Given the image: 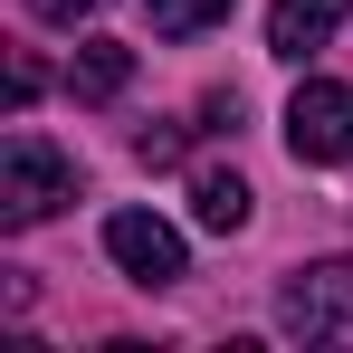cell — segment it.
I'll return each mask as SVG.
<instances>
[{
    "label": "cell",
    "instance_id": "obj_1",
    "mask_svg": "<svg viewBox=\"0 0 353 353\" xmlns=\"http://www.w3.org/2000/svg\"><path fill=\"white\" fill-rule=\"evenodd\" d=\"M58 201H77V163L39 134H10L0 143V230H39Z\"/></svg>",
    "mask_w": 353,
    "mask_h": 353
},
{
    "label": "cell",
    "instance_id": "obj_2",
    "mask_svg": "<svg viewBox=\"0 0 353 353\" xmlns=\"http://www.w3.org/2000/svg\"><path fill=\"white\" fill-rule=\"evenodd\" d=\"M277 325L296 344H353V258H315L277 287Z\"/></svg>",
    "mask_w": 353,
    "mask_h": 353
},
{
    "label": "cell",
    "instance_id": "obj_3",
    "mask_svg": "<svg viewBox=\"0 0 353 353\" xmlns=\"http://www.w3.org/2000/svg\"><path fill=\"white\" fill-rule=\"evenodd\" d=\"M287 153L296 163H353V86H334V77H305V86H296Z\"/></svg>",
    "mask_w": 353,
    "mask_h": 353
},
{
    "label": "cell",
    "instance_id": "obj_4",
    "mask_svg": "<svg viewBox=\"0 0 353 353\" xmlns=\"http://www.w3.org/2000/svg\"><path fill=\"white\" fill-rule=\"evenodd\" d=\"M105 258H115L134 287H172L181 277V230L153 220V210H115V220H105Z\"/></svg>",
    "mask_w": 353,
    "mask_h": 353
},
{
    "label": "cell",
    "instance_id": "obj_5",
    "mask_svg": "<svg viewBox=\"0 0 353 353\" xmlns=\"http://www.w3.org/2000/svg\"><path fill=\"white\" fill-rule=\"evenodd\" d=\"M344 10H353V0H268V58H296V67H305L334 29H344Z\"/></svg>",
    "mask_w": 353,
    "mask_h": 353
},
{
    "label": "cell",
    "instance_id": "obj_6",
    "mask_svg": "<svg viewBox=\"0 0 353 353\" xmlns=\"http://www.w3.org/2000/svg\"><path fill=\"white\" fill-rule=\"evenodd\" d=\"M124 77H134V48H115V39H86V48H77V67H67V86H77L86 105H115Z\"/></svg>",
    "mask_w": 353,
    "mask_h": 353
},
{
    "label": "cell",
    "instance_id": "obj_7",
    "mask_svg": "<svg viewBox=\"0 0 353 353\" xmlns=\"http://www.w3.org/2000/svg\"><path fill=\"white\" fill-rule=\"evenodd\" d=\"M191 220H201V230H248V181L239 172H191Z\"/></svg>",
    "mask_w": 353,
    "mask_h": 353
},
{
    "label": "cell",
    "instance_id": "obj_8",
    "mask_svg": "<svg viewBox=\"0 0 353 353\" xmlns=\"http://www.w3.org/2000/svg\"><path fill=\"white\" fill-rule=\"evenodd\" d=\"M143 10H153V29H163V39H201V29H220V19H230L239 0H143Z\"/></svg>",
    "mask_w": 353,
    "mask_h": 353
},
{
    "label": "cell",
    "instance_id": "obj_9",
    "mask_svg": "<svg viewBox=\"0 0 353 353\" xmlns=\"http://www.w3.org/2000/svg\"><path fill=\"white\" fill-rule=\"evenodd\" d=\"M181 143H191L181 124H143V134H134V163H153V172H163V163H181Z\"/></svg>",
    "mask_w": 353,
    "mask_h": 353
},
{
    "label": "cell",
    "instance_id": "obj_10",
    "mask_svg": "<svg viewBox=\"0 0 353 353\" xmlns=\"http://www.w3.org/2000/svg\"><path fill=\"white\" fill-rule=\"evenodd\" d=\"M105 0H29V19H48V29H77V19H96Z\"/></svg>",
    "mask_w": 353,
    "mask_h": 353
}]
</instances>
